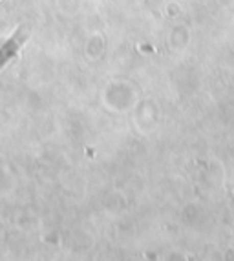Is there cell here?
<instances>
[{"label":"cell","mask_w":234,"mask_h":261,"mask_svg":"<svg viewBox=\"0 0 234 261\" xmlns=\"http://www.w3.org/2000/svg\"><path fill=\"white\" fill-rule=\"evenodd\" d=\"M22 42H24V33L18 31V33H15L11 39L6 40V42L0 46V70H2V68H4V66L8 64L15 55H17V51L20 49Z\"/></svg>","instance_id":"6da1fadb"}]
</instances>
